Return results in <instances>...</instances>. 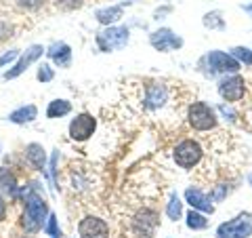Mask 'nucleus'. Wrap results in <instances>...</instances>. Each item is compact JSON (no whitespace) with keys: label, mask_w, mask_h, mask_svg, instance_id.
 Listing matches in <instances>:
<instances>
[{"label":"nucleus","mask_w":252,"mask_h":238,"mask_svg":"<svg viewBox=\"0 0 252 238\" xmlns=\"http://www.w3.org/2000/svg\"><path fill=\"white\" fill-rule=\"evenodd\" d=\"M46 215H49L46 202L40 196H30L28 202H26V209H23V215H21V226L26 228L28 232L34 234V232H38V230L44 228Z\"/></svg>","instance_id":"nucleus-1"},{"label":"nucleus","mask_w":252,"mask_h":238,"mask_svg":"<svg viewBox=\"0 0 252 238\" xmlns=\"http://www.w3.org/2000/svg\"><path fill=\"white\" fill-rule=\"evenodd\" d=\"M187 120L191 124V129L195 131H210L217 126V114L208 104L204 101H193L189 106V112H187Z\"/></svg>","instance_id":"nucleus-2"},{"label":"nucleus","mask_w":252,"mask_h":238,"mask_svg":"<svg viewBox=\"0 0 252 238\" xmlns=\"http://www.w3.org/2000/svg\"><path fill=\"white\" fill-rule=\"evenodd\" d=\"M128 38H130V32L128 28H122V26H107L103 32L97 34V46L103 53L109 51H116V49H122V46L128 44Z\"/></svg>","instance_id":"nucleus-3"},{"label":"nucleus","mask_w":252,"mask_h":238,"mask_svg":"<svg viewBox=\"0 0 252 238\" xmlns=\"http://www.w3.org/2000/svg\"><path fill=\"white\" fill-rule=\"evenodd\" d=\"M252 234V213H240L235 219L220 224L217 230L219 238H250Z\"/></svg>","instance_id":"nucleus-4"},{"label":"nucleus","mask_w":252,"mask_h":238,"mask_svg":"<svg viewBox=\"0 0 252 238\" xmlns=\"http://www.w3.org/2000/svg\"><path fill=\"white\" fill-rule=\"evenodd\" d=\"M175 162L181 166V169H193L195 164H200L204 150L195 139H183L181 144L175 148Z\"/></svg>","instance_id":"nucleus-5"},{"label":"nucleus","mask_w":252,"mask_h":238,"mask_svg":"<svg viewBox=\"0 0 252 238\" xmlns=\"http://www.w3.org/2000/svg\"><path fill=\"white\" fill-rule=\"evenodd\" d=\"M132 232L137 236H143V238H149L156 234L158 226H160V215L154 211V209H141L135 213L132 217Z\"/></svg>","instance_id":"nucleus-6"},{"label":"nucleus","mask_w":252,"mask_h":238,"mask_svg":"<svg viewBox=\"0 0 252 238\" xmlns=\"http://www.w3.org/2000/svg\"><path fill=\"white\" fill-rule=\"evenodd\" d=\"M244 84H246L244 78L238 76V74L225 76V78L219 80V95L225 101H229V104H235V101H240L244 97V93H246V86Z\"/></svg>","instance_id":"nucleus-7"},{"label":"nucleus","mask_w":252,"mask_h":238,"mask_svg":"<svg viewBox=\"0 0 252 238\" xmlns=\"http://www.w3.org/2000/svg\"><path fill=\"white\" fill-rule=\"evenodd\" d=\"M206 63L210 68V74H217V72H229L235 74L240 70V61L233 57V55H227L223 51H210L206 55Z\"/></svg>","instance_id":"nucleus-8"},{"label":"nucleus","mask_w":252,"mask_h":238,"mask_svg":"<svg viewBox=\"0 0 252 238\" xmlns=\"http://www.w3.org/2000/svg\"><path fill=\"white\" fill-rule=\"evenodd\" d=\"M170 99V93H168V86L162 84V82H152L145 86V95H143V106L147 110H160L168 104Z\"/></svg>","instance_id":"nucleus-9"},{"label":"nucleus","mask_w":252,"mask_h":238,"mask_svg":"<svg viewBox=\"0 0 252 238\" xmlns=\"http://www.w3.org/2000/svg\"><path fill=\"white\" fill-rule=\"evenodd\" d=\"M42 53H44V46H42V44H32L30 49H26V53L21 55L19 61L15 63V66L9 70V72H4V78H6V80H13V78L21 76V74L32 66V63L42 57Z\"/></svg>","instance_id":"nucleus-10"},{"label":"nucleus","mask_w":252,"mask_h":238,"mask_svg":"<svg viewBox=\"0 0 252 238\" xmlns=\"http://www.w3.org/2000/svg\"><path fill=\"white\" fill-rule=\"evenodd\" d=\"M97 129V120L91 114H78L72 122H69V137L74 141H86Z\"/></svg>","instance_id":"nucleus-11"},{"label":"nucleus","mask_w":252,"mask_h":238,"mask_svg":"<svg viewBox=\"0 0 252 238\" xmlns=\"http://www.w3.org/2000/svg\"><path fill=\"white\" fill-rule=\"evenodd\" d=\"M78 234H80V238H107L109 226L101 217L89 215V217L80 219V224H78Z\"/></svg>","instance_id":"nucleus-12"},{"label":"nucleus","mask_w":252,"mask_h":238,"mask_svg":"<svg viewBox=\"0 0 252 238\" xmlns=\"http://www.w3.org/2000/svg\"><path fill=\"white\" fill-rule=\"evenodd\" d=\"M149 42H152V46L156 51H162V53H166L170 49H181V46H183V40H181L175 32L168 30V28L156 30L154 34L149 36Z\"/></svg>","instance_id":"nucleus-13"},{"label":"nucleus","mask_w":252,"mask_h":238,"mask_svg":"<svg viewBox=\"0 0 252 238\" xmlns=\"http://www.w3.org/2000/svg\"><path fill=\"white\" fill-rule=\"evenodd\" d=\"M185 200L191 204V209H195V211H202V213H212L215 211L212 200L204 192H200L198 188H187L185 190Z\"/></svg>","instance_id":"nucleus-14"},{"label":"nucleus","mask_w":252,"mask_h":238,"mask_svg":"<svg viewBox=\"0 0 252 238\" xmlns=\"http://www.w3.org/2000/svg\"><path fill=\"white\" fill-rule=\"evenodd\" d=\"M46 55L57 63L59 68H67L69 63H72V49L65 44V42H55L51 44V49L46 51Z\"/></svg>","instance_id":"nucleus-15"},{"label":"nucleus","mask_w":252,"mask_h":238,"mask_svg":"<svg viewBox=\"0 0 252 238\" xmlns=\"http://www.w3.org/2000/svg\"><path fill=\"white\" fill-rule=\"evenodd\" d=\"M26 158L36 171L46 169V152L40 144H28L26 146Z\"/></svg>","instance_id":"nucleus-16"},{"label":"nucleus","mask_w":252,"mask_h":238,"mask_svg":"<svg viewBox=\"0 0 252 238\" xmlns=\"http://www.w3.org/2000/svg\"><path fill=\"white\" fill-rule=\"evenodd\" d=\"M36 116H38V108L36 106H21L17 108L15 112L9 114V120L15 122V124H26V122H32V120H36Z\"/></svg>","instance_id":"nucleus-17"},{"label":"nucleus","mask_w":252,"mask_h":238,"mask_svg":"<svg viewBox=\"0 0 252 238\" xmlns=\"http://www.w3.org/2000/svg\"><path fill=\"white\" fill-rule=\"evenodd\" d=\"M94 17H97L99 23H103V26H112V23H116L122 17V6L118 4V6H107V9H99L94 13Z\"/></svg>","instance_id":"nucleus-18"},{"label":"nucleus","mask_w":252,"mask_h":238,"mask_svg":"<svg viewBox=\"0 0 252 238\" xmlns=\"http://www.w3.org/2000/svg\"><path fill=\"white\" fill-rule=\"evenodd\" d=\"M72 112V104L67 99H53L49 108H46V116L49 118H61Z\"/></svg>","instance_id":"nucleus-19"},{"label":"nucleus","mask_w":252,"mask_h":238,"mask_svg":"<svg viewBox=\"0 0 252 238\" xmlns=\"http://www.w3.org/2000/svg\"><path fill=\"white\" fill-rule=\"evenodd\" d=\"M0 190H4L9 196L17 194V181H15V177L9 173V169H4V166H0Z\"/></svg>","instance_id":"nucleus-20"},{"label":"nucleus","mask_w":252,"mask_h":238,"mask_svg":"<svg viewBox=\"0 0 252 238\" xmlns=\"http://www.w3.org/2000/svg\"><path fill=\"white\" fill-rule=\"evenodd\" d=\"M187 228L189 230H204V228H208V219L204 217L202 213L191 209L187 213Z\"/></svg>","instance_id":"nucleus-21"},{"label":"nucleus","mask_w":252,"mask_h":238,"mask_svg":"<svg viewBox=\"0 0 252 238\" xmlns=\"http://www.w3.org/2000/svg\"><path fill=\"white\" fill-rule=\"evenodd\" d=\"M181 213H183V202H181V198L177 194H170V200L166 204V215L172 221H177L181 217Z\"/></svg>","instance_id":"nucleus-22"},{"label":"nucleus","mask_w":252,"mask_h":238,"mask_svg":"<svg viewBox=\"0 0 252 238\" xmlns=\"http://www.w3.org/2000/svg\"><path fill=\"white\" fill-rule=\"evenodd\" d=\"M231 55L235 59H238L240 63H246V66H252V51L246 49V46H235V49H231Z\"/></svg>","instance_id":"nucleus-23"},{"label":"nucleus","mask_w":252,"mask_h":238,"mask_svg":"<svg viewBox=\"0 0 252 238\" xmlns=\"http://www.w3.org/2000/svg\"><path fill=\"white\" fill-rule=\"evenodd\" d=\"M53 76H55V72H53V68L49 66V63H42V66L38 68V80L40 82H51Z\"/></svg>","instance_id":"nucleus-24"},{"label":"nucleus","mask_w":252,"mask_h":238,"mask_svg":"<svg viewBox=\"0 0 252 238\" xmlns=\"http://www.w3.org/2000/svg\"><path fill=\"white\" fill-rule=\"evenodd\" d=\"M204 26H206V28H219L220 30L225 23H223V19L219 17V13H208L206 17H204Z\"/></svg>","instance_id":"nucleus-25"},{"label":"nucleus","mask_w":252,"mask_h":238,"mask_svg":"<svg viewBox=\"0 0 252 238\" xmlns=\"http://www.w3.org/2000/svg\"><path fill=\"white\" fill-rule=\"evenodd\" d=\"M44 230L51 234V238H57V236H59L57 217H55V213H49V219H46V226H44Z\"/></svg>","instance_id":"nucleus-26"},{"label":"nucleus","mask_w":252,"mask_h":238,"mask_svg":"<svg viewBox=\"0 0 252 238\" xmlns=\"http://www.w3.org/2000/svg\"><path fill=\"white\" fill-rule=\"evenodd\" d=\"M17 4L26 11H38L44 4V0H17Z\"/></svg>","instance_id":"nucleus-27"},{"label":"nucleus","mask_w":252,"mask_h":238,"mask_svg":"<svg viewBox=\"0 0 252 238\" xmlns=\"http://www.w3.org/2000/svg\"><path fill=\"white\" fill-rule=\"evenodd\" d=\"M55 2H57V6H61V9L72 11V9H80L84 0H55Z\"/></svg>","instance_id":"nucleus-28"},{"label":"nucleus","mask_w":252,"mask_h":238,"mask_svg":"<svg viewBox=\"0 0 252 238\" xmlns=\"http://www.w3.org/2000/svg\"><path fill=\"white\" fill-rule=\"evenodd\" d=\"M227 192H229V188H227V186H223V184H220V186H217V190H215V194H212V200H223V198L227 196Z\"/></svg>","instance_id":"nucleus-29"},{"label":"nucleus","mask_w":252,"mask_h":238,"mask_svg":"<svg viewBox=\"0 0 252 238\" xmlns=\"http://www.w3.org/2000/svg\"><path fill=\"white\" fill-rule=\"evenodd\" d=\"M17 55H19V51H6L4 55H2V57H0V68H2V66H6V63H11L13 59H17Z\"/></svg>","instance_id":"nucleus-30"},{"label":"nucleus","mask_w":252,"mask_h":238,"mask_svg":"<svg viewBox=\"0 0 252 238\" xmlns=\"http://www.w3.org/2000/svg\"><path fill=\"white\" fill-rule=\"evenodd\" d=\"M57 158H59V154L55 152L53 158H51V177H53V184H55V179H57Z\"/></svg>","instance_id":"nucleus-31"},{"label":"nucleus","mask_w":252,"mask_h":238,"mask_svg":"<svg viewBox=\"0 0 252 238\" xmlns=\"http://www.w3.org/2000/svg\"><path fill=\"white\" fill-rule=\"evenodd\" d=\"M219 112L223 114L225 118H229V120H235V112L231 108H227V106H219Z\"/></svg>","instance_id":"nucleus-32"},{"label":"nucleus","mask_w":252,"mask_h":238,"mask_svg":"<svg viewBox=\"0 0 252 238\" xmlns=\"http://www.w3.org/2000/svg\"><path fill=\"white\" fill-rule=\"evenodd\" d=\"M4 211H6V204L2 200V196H0V219H4Z\"/></svg>","instance_id":"nucleus-33"},{"label":"nucleus","mask_w":252,"mask_h":238,"mask_svg":"<svg viewBox=\"0 0 252 238\" xmlns=\"http://www.w3.org/2000/svg\"><path fill=\"white\" fill-rule=\"evenodd\" d=\"M248 184H250V188H252V173H250V175H248Z\"/></svg>","instance_id":"nucleus-34"},{"label":"nucleus","mask_w":252,"mask_h":238,"mask_svg":"<svg viewBox=\"0 0 252 238\" xmlns=\"http://www.w3.org/2000/svg\"><path fill=\"white\" fill-rule=\"evenodd\" d=\"M246 11H250V13H252V4H248V6H246Z\"/></svg>","instance_id":"nucleus-35"}]
</instances>
